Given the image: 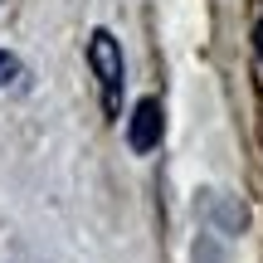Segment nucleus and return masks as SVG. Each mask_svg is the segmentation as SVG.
Listing matches in <instances>:
<instances>
[{"label": "nucleus", "mask_w": 263, "mask_h": 263, "mask_svg": "<svg viewBox=\"0 0 263 263\" xmlns=\"http://www.w3.org/2000/svg\"><path fill=\"white\" fill-rule=\"evenodd\" d=\"M88 64H93V73H98L107 117H117L122 112V44H117L107 29H93V39H88Z\"/></svg>", "instance_id": "obj_1"}, {"label": "nucleus", "mask_w": 263, "mask_h": 263, "mask_svg": "<svg viewBox=\"0 0 263 263\" xmlns=\"http://www.w3.org/2000/svg\"><path fill=\"white\" fill-rule=\"evenodd\" d=\"M254 39H258V59H263V15H258V29H254Z\"/></svg>", "instance_id": "obj_4"}, {"label": "nucleus", "mask_w": 263, "mask_h": 263, "mask_svg": "<svg viewBox=\"0 0 263 263\" xmlns=\"http://www.w3.org/2000/svg\"><path fill=\"white\" fill-rule=\"evenodd\" d=\"M20 73V64H15V54H0V88L10 83V78Z\"/></svg>", "instance_id": "obj_3"}, {"label": "nucleus", "mask_w": 263, "mask_h": 263, "mask_svg": "<svg viewBox=\"0 0 263 263\" xmlns=\"http://www.w3.org/2000/svg\"><path fill=\"white\" fill-rule=\"evenodd\" d=\"M127 146L137 151V156H146V151H156V146H161V103H156V98H141V103L132 107Z\"/></svg>", "instance_id": "obj_2"}]
</instances>
